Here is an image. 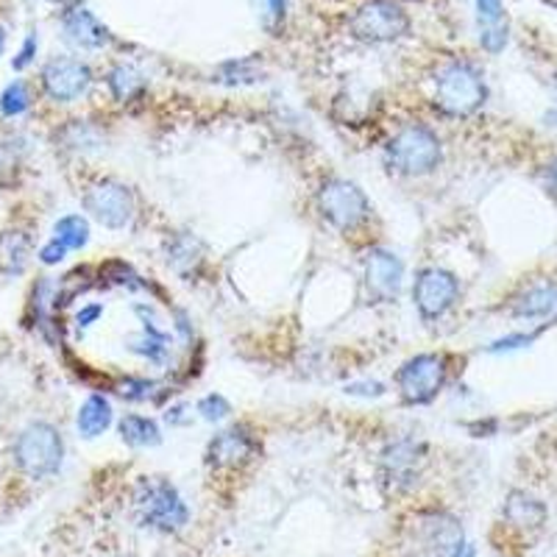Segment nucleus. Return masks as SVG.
Segmentation results:
<instances>
[{
	"instance_id": "9d476101",
	"label": "nucleus",
	"mask_w": 557,
	"mask_h": 557,
	"mask_svg": "<svg viewBox=\"0 0 557 557\" xmlns=\"http://www.w3.org/2000/svg\"><path fill=\"white\" fill-rule=\"evenodd\" d=\"M460 298V282L444 268H424L412 282V305L424 321L444 318Z\"/></svg>"
},
{
	"instance_id": "a211bd4d",
	"label": "nucleus",
	"mask_w": 557,
	"mask_h": 557,
	"mask_svg": "<svg viewBox=\"0 0 557 557\" xmlns=\"http://www.w3.org/2000/svg\"><path fill=\"white\" fill-rule=\"evenodd\" d=\"M476 23H480V42L487 53H502L507 45V14L502 0H474Z\"/></svg>"
},
{
	"instance_id": "0eeeda50",
	"label": "nucleus",
	"mask_w": 557,
	"mask_h": 557,
	"mask_svg": "<svg viewBox=\"0 0 557 557\" xmlns=\"http://www.w3.org/2000/svg\"><path fill=\"white\" fill-rule=\"evenodd\" d=\"M351 37L368 45L396 42L410 32V17L396 0H368L348 20Z\"/></svg>"
},
{
	"instance_id": "473e14b6",
	"label": "nucleus",
	"mask_w": 557,
	"mask_h": 557,
	"mask_svg": "<svg viewBox=\"0 0 557 557\" xmlns=\"http://www.w3.org/2000/svg\"><path fill=\"white\" fill-rule=\"evenodd\" d=\"M37 34H28L26 37V42H23V48H20V53L17 57H14V62H12V67L14 70H26L28 64L34 62V57H37Z\"/></svg>"
},
{
	"instance_id": "4468645a",
	"label": "nucleus",
	"mask_w": 557,
	"mask_h": 557,
	"mask_svg": "<svg viewBox=\"0 0 557 557\" xmlns=\"http://www.w3.org/2000/svg\"><path fill=\"white\" fill-rule=\"evenodd\" d=\"M405 265L393 251L385 248H371L366 257V287L376 301H393L401 290Z\"/></svg>"
},
{
	"instance_id": "c756f323",
	"label": "nucleus",
	"mask_w": 557,
	"mask_h": 557,
	"mask_svg": "<svg viewBox=\"0 0 557 557\" xmlns=\"http://www.w3.org/2000/svg\"><path fill=\"white\" fill-rule=\"evenodd\" d=\"M20 171V157L9 143H0V187L14 182Z\"/></svg>"
},
{
	"instance_id": "a878e982",
	"label": "nucleus",
	"mask_w": 557,
	"mask_h": 557,
	"mask_svg": "<svg viewBox=\"0 0 557 557\" xmlns=\"http://www.w3.org/2000/svg\"><path fill=\"white\" fill-rule=\"evenodd\" d=\"M28 107H32V89L26 82H12L0 92V112L7 117H17V114L28 112Z\"/></svg>"
},
{
	"instance_id": "4be33fe9",
	"label": "nucleus",
	"mask_w": 557,
	"mask_h": 557,
	"mask_svg": "<svg viewBox=\"0 0 557 557\" xmlns=\"http://www.w3.org/2000/svg\"><path fill=\"white\" fill-rule=\"evenodd\" d=\"M109 424H112V405L107 401V396H101V393L87 396V401H84L76 418V426L82 432V437L103 435L109 430Z\"/></svg>"
},
{
	"instance_id": "ea45409f",
	"label": "nucleus",
	"mask_w": 557,
	"mask_h": 557,
	"mask_svg": "<svg viewBox=\"0 0 557 557\" xmlns=\"http://www.w3.org/2000/svg\"><path fill=\"white\" fill-rule=\"evenodd\" d=\"M48 3H57V0H48Z\"/></svg>"
},
{
	"instance_id": "e433bc0d",
	"label": "nucleus",
	"mask_w": 557,
	"mask_h": 557,
	"mask_svg": "<svg viewBox=\"0 0 557 557\" xmlns=\"http://www.w3.org/2000/svg\"><path fill=\"white\" fill-rule=\"evenodd\" d=\"M546 187L557 196V162H552L549 171H546Z\"/></svg>"
},
{
	"instance_id": "c9c22d12",
	"label": "nucleus",
	"mask_w": 557,
	"mask_h": 557,
	"mask_svg": "<svg viewBox=\"0 0 557 557\" xmlns=\"http://www.w3.org/2000/svg\"><path fill=\"white\" fill-rule=\"evenodd\" d=\"M346 393H360V396H382L385 387L380 382H362V385H348Z\"/></svg>"
},
{
	"instance_id": "9b49d317",
	"label": "nucleus",
	"mask_w": 557,
	"mask_h": 557,
	"mask_svg": "<svg viewBox=\"0 0 557 557\" xmlns=\"http://www.w3.org/2000/svg\"><path fill=\"white\" fill-rule=\"evenodd\" d=\"M416 557H451L462 546L460 521L444 510H426L416 516Z\"/></svg>"
},
{
	"instance_id": "7c9ffc66",
	"label": "nucleus",
	"mask_w": 557,
	"mask_h": 557,
	"mask_svg": "<svg viewBox=\"0 0 557 557\" xmlns=\"http://www.w3.org/2000/svg\"><path fill=\"white\" fill-rule=\"evenodd\" d=\"M287 0H262V20H265L268 32H278L285 23Z\"/></svg>"
},
{
	"instance_id": "2eb2a0df",
	"label": "nucleus",
	"mask_w": 557,
	"mask_h": 557,
	"mask_svg": "<svg viewBox=\"0 0 557 557\" xmlns=\"http://www.w3.org/2000/svg\"><path fill=\"white\" fill-rule=\"evenodd\" d=\"M134 312H137L139 321H143V335L128 341V351L146 357V360L153 362V366H165L168 357H171V335H168L162 326H157V321H153L148 307L137 305L134 307Z\"/></svg>"
},
{
	"instance_id": "f257e3e1",
	"label": "nucleus",
	"mask_w": 557,
	"mask_h": 557,
	"mask_svg": "<svg viewBox=\"0 0 557 557\" xmlns=\"http://www.w3.org/2000/svg\"><path fill=\"white\" fill-rule=\"evenodd\" d=\"M487 101V87L471 62H449L435 78V109L446 117H471Z\"/></svg>"
},
{
	"instance_id": "cd10ccee",
	"label": "nucleus",
	"mask_w": 557,
	"mask_h": 557,
	"mask_svg": "<svg viewBox=\"0 0 557 557\" xmlns=\"http://www.w3.org/2000/svg\"><path fill=\"white\" fill-rule=\"evenodd\" d=\"M153 391H157V382L151 380H137V376H128L117 385V393L128 401H148L153 399Z\"/></svg>"
},
{
	"instance_id": "72a5a7b5",
	"label": "nucleus",
	"mask_w": 557,
	"mask_h": 557,
	"mask_svg": "<svg viewBox=\"0 0 557 557\" xmlns=\"http://www.w3.org/2000/svg\"><path fill=\"white\" fill-rule=\"evenodd\" d=\"M103 315V305H98V301H92V305H84L82 310L76 312V326L78 330H89L92 323H98V318Z\"/></svg>"
},
{
	"instance_id": "39448f33",
	"label": "nucleus",
	"mask_w": 557,
	"mask_h": 557,
	"mask_svg": "<svg viewBox=\"0 0 557 557\" xmlns=\"http://www.w3.org/2000/svg\"><path fill=\"white\" fill-rule=\"evenodd\" d=\"M318 212L332 228L348 235V232H357L371 218V201L355 182L330 178L318 190Z\"/></svg>"
},
{
	"instance_id": "4c0bfd02",
	"label": "nucleus",
	"mask_w": 557,
	"mask_h": 557,
	"mask_svg": "<svg viewBox=\"0 0 557 557\" xmlns=\"http://www.w3.org/2000/svg\"><path fill=\"white\" fill-rule=\"evenodd\" d=\"M451 557H474V549H471V546H466V544H462L460 549H457L455 555H451Z\"/></svg>"
},
{
	"instance_id": "423d86ee",
	"label": "nucleus",
	"mask_w": 557,
	"mask_h": 557,
	"mask_svg": "<svg viewBox=\"0 0 557 557\" xmlns=\"http://www.w3.org/2000/svg\"><path fill=\"white\" fill-rule=\"evenodd\" d=\"M426 466V449L416 437H399L382 449L380 482L385 494L401 496L418 485Z\"/></svg>"
},
{
	"instance_id": "5701e85b",
	"label": "nucleus",
	"mask_w": 557,
	"mask_h": 557,
	"mask_svg": "<svg viewBox=\"0 0 557 557\" xmlns=\"http://www.w3.org/2000/svg\"><path fill=\"white\" fill-rule=\"evenodd\" d=\"M117 432H121L123 441L128 446H134V449H148V446L162 444V430H159L157 421L148 416H137V412L123 416L121 424H117Z\"/></svg>"
},
{
	"instance_id": "f704fd0d",
	"label": "nucleus",
	"mask_w": 557,
	"mask_h": 557,
	"mask_svg": "<svg viewBox=\"0 0 557 557\" xmlns=\"http://www.w3.org/2000/svg\"><path fill=\"white\" fill-rule=\"evenodd\" d=\"M535 341V335H510V337H502L491 346V351H510V348H521V346H530Z\"/></svg>"
},
{
	"instance_id": "ddd939ff",
	"label": "nucleus",
	"mask_w": 557,
	"mask_h": 557,
	"mask_svg": "<svg viewBox=\"0 0 557 557\" xmlns=\"http://www.w3.org/2000/svg\"><path fill=\"white\" fill-rule=\"evenodd\" d=\"M260 444L248 426H228L207 446V466L215 471H237L257 457Z\"/></svg>"
},
{
	"instance_id": "1a4fd4ad",
	"label": "nucleus",
	"mask_w": 557,
	"mask_h": 557,
	"mask_svg": "<svg viewBox=\"0 0 557 557\" xmlns=\"http://www.w3.org/2000/svg\"><path fill=\"white\" fill-rule=\"evenodd\" d=\"M82 203L89 215L107 228H126L134 221V215H137V201H134L132 187L112 182V178L92 184L84 193Z\"/></svg>"
},
{
	"instance_id": "f8f14e48",
	"label": "nucleus",
	"mask_w": 557,
	"mask_h": 557,
	"mask_svg": "<svg viewBox=\"0 0 557 557\" xmlns=\"http://www.w3.org/2000/svg\"><path fill=\"white\" fill-rule=\"evenodd\" d=\"M39 78H42L45 96L51 98V101L70 103L87 92L89 84H92V70L84 62H78V59L59 57L45 64Z\"/></svg>"
},
{
	"instance_id": "bb28decb",
	"label": "nucleus",
	"mask_w": 557,
	"mask_h": 557,
	"mask_svg": "<svg viewBox=\"0 0 557 557\" xmlns=\"http://www.w3.org/2000/svg\"><path fill=\"white\" fill-rule=\"evenodd\" d=\"M59 139H62V148H70V151H89L92 146H98V134L96 128L87 126L82 121H73L59 132Z\"/></svg>"
},
{
	"instance_id": "aec40b11",
	"label": "nucleus",
	"mask_w": 557,
	"mask_h": 557,
	"mask_svg": "<svg viewBox=\"0 0 557 557\" xmlns=\"http://www.w3.org/2000/svg\"><path fill=\"white\" fill-rule=\"evenodd\" d=\"M505 519L519 530H541L546 521V507L524 491H513L505 502Z\"/></svg>"
},
{
	"instance_id": "b1692460",
	"label": "nucleus",
	"mask_w": 557,
	"mask_h": 557,
	"mask_svg": "<svg viewBox=\"0 0 557 557\" xmlns=\"http://www.w3.org/2000/svg\"><path fill=\"white\" fill-rule=\"evenodd\" d=\"M107 87H109V92H112L114 101L128 103V101H134L137 96H143V89H146V78H143V73H139L137 67H132V64H117V67L109 70Z\"/></svg>"
},
{
	"instance_id": "2f4dec72",
	"label": "nucleus",
	"mask_w": 557,
	"mask_h": 557,
	"mask_svg": "<svg viewBox=\"0 0 557 557\" xmlns=\"http://www.w3.org/2000/svg\"><path fill=\"white\" fill-rule=\"evenodd\" d=\"M64 257H67V248L59 240H53V237L51 243H45V246L39 248V262H42V265H59Z\"/></svg>"
},
{
	"instance_id": "7ed1b4c3",
	"label": "nucleus",
	"mask_w": 557,
	"mask_h": 557,
	"mask_svg": "<svg viewBox=\"0 0 557 557\" xmlns=\"http://www.w3.org/2000/svg\"><path fill=\"white\" fill-rule=\"evenodd\" d=\"M12 455L20 474H26L28 480H48V476H53L62 469V432L53 424L34 421V424H28L26 430L17 435Z\"/></svg>"
},
{
	"instance_id": "393cba45",
	"label": "nucleus",
	"mask_w": 557,
	"mask_h": 557,
	"mask_svg": "<svg viewBox=\"0 0 557 557\" xmlns=\"http://www.w3.org/2000/svg\"><path fill=\"white\" fill-rule=\"evenodd\" d=\"M53 240L62 243L67 251H78L89 243V223L84 215H64L53 226Z\"/></svg>"
},
{
	"instance_id": "f3484780",
	"label": "nucleus",
	"mask_w": 557,
	"mask_h": 557,
	"mask_svg": "<svg viewBox=\"0 0 557 557\" xmlns=\"http://www.w3.org/2000/svg\"><path fill=\"white\" fill-rule=\"evenodd\" d=\"M510 315L521 321H541L557 315V282H535L510 305Z\"/></svg>"
},
{
	"instance_id": "58836bf2",
	"label": "nucleus",
	"mask_w": 557,
	"mask_h": 557,
	"mask_svg": "<svg viewBox=\"0 0 557 557\" xmlns=\"http://www.w3.org/2000/svg\"><path fill=\"white\" fill-rule=\"evenodd\" d=\"M3 48H7V32L0 26V53H3Z\"/></svg>"
},
{
	"instance_id": "6e6552de",
	"label": "nucleus",
	"mask_w": 557,
	"mask_h": 557,
	"mask_svg": "<svg viewBox=\"0 0 557 557\" xmlns=\"http://www.w3.org/2000/svg\"><path fill=\"white\" fill-rule=\"evenodd\" d=\"M449 380V362L444 355H416L396 371V387L405 405H430Z\"/></svg>"
},
{
	"instance_id": "f03ea898",
	"label": "nucleus",
	"mask_w": 557,
	"mask_h": 557,
	"mask_svg": "<svg viewBox=\"0 0 557 557\" xmlns=\"http://www.w3.org/2000/svg\"><path fill=\"white\" fill-rule=\"evenodd\" d=\"M134 510L146 527L159 532H178L190 521L182 494L165 476H143L134 487Z\"/></svg>"
},
{
	"instance_id": "6ab92c4d",
	"label": "nucleus",
	"mask_w": 557,
	"mask_h": 557,
	"mask_svg": "<svg viewBox=\"0 0 557 557\" xmlns=\"http://www.w3.org/2000/svg\"><path fill=\"white\" fill-rule=\"evenodd\" d=\"M203 260H207V248L190 232H176L168 240V265L178 273V276H196L201 271Z\"/></svg>"
},
{
	"instance_id": "c85d7f7f",
	"label": "nucleus",
	"mask_w": 557,
	"mask_h": 557,
	"mask_svg": "<svg viewBox=\"0 0 557 557\" xmlns=\"http://www.w3.org/2000/svg\"><path fill=\"white\" fill-rule=\"evenodd\" d=\"M198 412H201V418H207V421H223V418L232 412V405L223 399L221 393H212V396H203V399L198 401Z\"/></svg>"
},
{
	"instance_id": "412c9836",
	"label": "nucleus",
	"mask_w": 557,
	"mask_h": 557,
	"mask_svg": "<svg viewBox=\"0 0 557 557\" xmlns=\"http://www.w3.org/2000/svg\"><path fill=\"white\" fill-rule=\"evenodd\" d=\"M32 260V237L23 228H9L0 235V271L23 273Z\"/></svg>"
},
{
	"instance_id": "dca6fc26",
	"label": "nucleus",
	"mask_w": 557,
	"mask_h": 557,
	"mask_svg": "<svg viewBox=\"0 0 557 557\" xmlns=\"http://www.w3.org/2000/svg\"><path fill=\"white\" fill-rule=\"evenodd\" d=\"M62 28L64 37L76 45V48H84V51H98V48H103L109 42L107 26L84 7L64 12Z\"/></svg>"
},
{
	"instance_id": "20e7f679",
	"label": "nucleus",
	"mask_w": 557,
	"mask_h": 557,
	"mask_svg": "<svg viewBox=\"0 0 557 557\" xmlns=\"http://www.w3.org/2000/svg\"><path fill=\"white\" fill-rule=\"evenodd\" d=\"M444 159L441 137L424 123H410L399 128L387 143V165L401 176H426Z\"/></svg>"
}]
</instances>
